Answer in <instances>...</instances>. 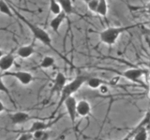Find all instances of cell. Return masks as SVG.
Instances as JSON below:
<instances>
[{"instance_id": "6da1fadb", "label": "cell", "mask_w": 150, "mask_h": 140, "mask_svg": "<svg viewBox=\"0 0 150 140\" xmlns=\"http://www.w3.org/2000/svg\"><path fill=\"white\" fill-rule=\"evenodd\" d=\"M138 24H132L129 26H115V27H108L106 29L100 32V39L102 43L108 46H112L116 43L118 37L123 34L124 32L129 29L137 27Z\"/></svg>"}, {"instance_id": "7a4b0ae2", "label": "cell", "mask_w": 150, "mask_h": 140, "mask_svg": "<svg viewBox=\"0 0 150 140\" xmlns=\"http://www.w3.org/2000/svg\"><path fill=\"white\" fill-rule=\"evenodd\" d=\"M88 78L89 77L83 76L82 75V76H78L74 79H72L70 82L67 83V85H66L65 88L63 89L62 92L60 93V100L58 102V105H57V107H56V109H55V112L59 109V107L61 106L64 105L65 101L67 100L69 97L73 96L74 93L76 92H78L79 89L81 88L84 83H86Z\"/></svg>"}, {"instance_id": "3957f363", "label": "cell", "mask_w": 150, "mask_h": 140, "mask_svg": "<svg viewBox=\"0 0 150 140\" xmlns=\"http://www.w3.org/2000/svg\"><path fill=\"white\" fill-rule=\"evenodd\" d=\"M15 14H17V16L19 17V19H20V20L28 27V29L31 31L32 35L34 36V37L36 39L40 41L41 43H43L44 45L48 46L50 49L55 50L54 49V47L52 46V37L48 34V32L45 31L44 29H42V28L40 27L39 25H36V24H34V23H32L31 22L28 21L27 19H25V17H23L21 14L18 13L17 11H15Z\"/></svg>"}, {"instance_id": "277c9868", "label": "cell", "mask_w": 150, "mask_h": 140, "mask_svg": "<svg viewBox=\"0 0 150 140\" xmlns=\"http://www.w3.org/2000/svg\"><path fill=\"white\" fill-rule=\"evenodd\" d=\"M9 76L15 78L17 80L20 82L22 85H29V84L34 80V77L29 72L26 71H7L3 76Z\"/></svg>"}, {"instance_id": "5b68a950", "label": "cell", "mask_w": 150, "mask_h": 140, "mask_svg": "<svg viewBox=\"0 0 150 140\" xmlns=\"http://www.w3.org/2000/svg\"><path fill=\"white\" fill-rule=\"evenodd\" d=\"M77 104H78V102L73 96L69 97L64 103L66 110H67V113L69 117L70 121H71L72 126L75 125V121H76V118L78 115L77 114Z\"/></svg>"}, {"instance_id": "8992f818", "label": "cell", "mask_w": 150, "mask_h": 140, "mask_svg": "<svg viewBox=\"0 0 150 140\" xmlns=\"http://www.w3.org/2000/svg\"><path fill=\"white\" fill-rule=\"evenodd\" d=\"M67 83H68L67 78H66L65 75L62 72H58L54 78V85L51 88V95L54 94V93L60 94V93L62 92L63 89L65 88V86L67 85Z\"/></svg>"}, {"instance_id": "52a82bcc", "label": "cell", "mask_w": 150, "mask_h": 140, "mask_svg": "<svg viewBox=\"0 0 150 140\" xmlns=\"http://www.w3.org/2000/svg\"><path fill=\"white\" fill-rule=\"evenodd\" d=\"M145 74V70L142 68H129L122 72V76L126 79L132 82H139L140 78Z\"/></svg>"}, {"instance_id": "ba28073f", "label": "cell", "mask_w": 150, "mask_h": 140, "mask_svg": "<svg viewBox=\"0 0 150 140\" xmlns=\"http://www.w3.org/2000/svg\"><path fill=\"white\" fill-rule=\"evenodd\" d=\"M14 63H15V55L13 52L2 54L0 58V69L3 73L7 72L13 66Z\"/></svg>"}, {"instance_id": "9c48e42d", "label": "cell", "mask_w": 150, "mask_h": 140, "mask_svg": "<svg viewBox=\"0 0 150 140\" xmlns=\"http://www.w3.org/2000/svg\"><path fill=\"white\" fill-rule=\"evenodd\" d=\"M9 120L13 125H20L29 121L31 120V116L23 111L15 112V113L9 115Z\"/></svg>"}, {"instance_id": "30bf717a", "label": "cell", "mask_w": 150, "mask_h": 140, "mask_svg": "<svg viewBox=\"0 0 150 140\" xmlns=\"http://www.w3.org/2000/svg\"><path fill=\"white\" fill-rule=\"evenodd\" d=\"M67 14H66L65 11H61L59 14L55 15L50 22V27L53 29V31L54 33H58V30L61 26V24L63 23V22L65 21V19L67 18Z\"/></svg>"}, {"instance_id": "8fae6325", "label": "cell", "mask_w": 150, "mask_h": 140, "mask_svg": "<svg viewBox=\"0 0 150 140\" xmlns=\"http://www.w3.org/2000/svg\"><path fill=\"white\" fill-rule=\"evenodd\" d=\"M34 53H35V47L32 44L21 46L20 48L16 50V54L22 59L29 58L30 56H32Z\"/></svg>"}, {"instance_id": "7c38bea8", "label": "cell", "mask_w": 150, "mask_h": 140, "mask_svg": "<svg viewBox=\"0 0 150 140\" xmlns=\"http://www.w3.org/2000/svg\"><path fill=\"white\" fill-rule=\"evenodd\" d=\"M91 113V105L86 100H80L77 104V114L80 117H86Z\"/></svg>"}, {"instance_id": "4fadbf2b", "label": "cell", "mask_w": 150, "mask_h": 140, "mask_svg": "<svg viewBox=\"0 0 150 140\" xmlns=\"http://www.w3.org/2000/svg\"><path fill=\"white\" fill-rule=\"evenodd\" d=\"M56 120H55L54 121H53V123H45V121H43V120H36L32 123L31 127L29 128V130H28L27 132L30 133V134H33V133L37 132V131L47 130L48 128H50L54 123H56Z\"/></svg>"}, {"instance_id": "5bb4252c", "label": "cell", "mask_w": 150, "mask_h": 140, "mask_svg": "<svg viewBox=\"0 0 150 140\" xmlns=\"http://www.w3.org/2000/svg\"><path fill=\"white\" fill-rule=\"evenodd\" d=\"M104 80L98 78H95V77H89L87 81H86V85L92 89V90H97V89H100V87L104 84Z\"/></svg>"}, {"instance_id": "9a60e30c", "label": "cell", "mask_w": 150, "mask_h": 140, "mask_svg": "<svg viewBox=\"0 0 150 140\" xmlns=\"http://www.w3.org/2000/svg\"><path fill=\"white\" fill-rule=\"evenodd\" d=\"M54 64H55V59L54 57H52V56H45L40 61L39 67L41 69H48L53 67Z\"/></svg>"}, {"instance_id": "2e32d148", "label": "cell", "mask_w": 150, "mask_h": 140, "mask_svg": "<svg viewBox=\"0 0 150 140\" xmlns=\"http://www.w3.org/2000/svg\"><path fill=\"white\" fill-rule=\"evenodd\" d=\"M57 1L62 8V10L65 11L67 15H70V14L73 13L74 8L71 0H57Z\"/></svg>"}, {"instance_id": "e0dca14e", "label": "cell", "mask_w": 150, "mask_h": 140, "mask_svg": "<svg viewBox=\"0 0 150 140\" xmlns=\"http://www.w3.org/2000/svg\"><path fill=\"white\" fill-rule=\"evenodd\" d=\"M97 14L101 17H106L108 14V2L107 0H100Z\"/></svg>"}, {"instance_id": "ac0fdd59", "label": "cell", "mask_w": 150, "mask_h": 140, "mask_svg": "<svg viewBox=\"0 0 150 140\" xmlns=\"http://www.w3.org/2000/svg\"><path fill=\"white\" fill-rule=\"evenodd\" d=\"M49 8L50 12L54 15H57L62 11V8H61L57 0H49Z\"/></svg>"}, {"instance_id": "d6986e66", "label": "cell", "mask_w": 150, "mask_h": 140, "mask_svg": "<svg viewBox=\"0 0 150 140\" xmlns=\"http://www.w3.org/2000/svg\"><path fill=\"white\" fill-rule=\"evenodd\" d=\"M0 12L8 17H13V12L5 0H0Z\"/></svg>"}, {"instance_id": "ffe728a7", "label": "cell", "mask_w": 150, "mask_h": 140, "mask_svg": "<svg viewBox=\"0 0 150 140\" xmlns=\"http://www.w3.org/2000/svg\"><path fill=\"white\" fill-rule=\"evenodd\" d=\"M33 140H48L50 135L49 133L46 130L37 131V132L33 133Z\"/></svg>"}, {"instance_id": "44dd1931", "label": "cell", "mask_w": 150, "mask_h": 140, "mask_svg": "<svg viewBox=\"0 0 150 140\" xmlns=\"http://www.w3.org/2000/svg\"><path fill=\"white\" fill-rule=\"evenodd\" d=\"M147 138L148 134L145 127H142L138 132H136V134L134 135V140H147Z\"/></svg>"}, {"instance_id": "7402d4cb", "label": "cell", "mask_w": 150, "mask_h": 140, "mask_svg": "<svg viewBox=\"0 0 150 140\" xmlns=\"http://www.w3.org/2000/svg\"><path fill=\"white\" fill-rule=\"evenodd\" d=\"M98 2H100V0H91V1L89 2L88 4H86L87 5V8L90 11H92L94 13H97L98 7Z\"/></svg>"}, {"instance_id": "603a6c76", "label": "cell", "mask_w": 150, "mask_h": 140, "mask_svg": "<svg viewBox=\"0 0 150 140\" xmlns=\"http://www.w3.org/2000/svg\"><path fill=\"white\" fill-rule=\"evenodd\" d=\"M16 140H33V134L30 133H23L19 135Z\"/></svg>"}, {"instance_id": "cb8c5ba5", "label": "cell", "mask_w": 150, "mask_h": 140, "mask_svg": "<svg viewBox=\"0 0 150 140\" xmlns=\"http://www.w3.org/2000/svg\"><path fill=\"white\" fill-rule=\"evenodd\" d=\"M1 92H5L6 94H8L9 97H11V94H9V92H8V87H6V85H5L2 77H1Z\"/></svg>"}, {"instance_id": "d4e9b609", "label": "cell", "mask_w": 150, "mask_h": 140, "mask_svg": "<svg viewBox=\"0 0 150 140\" xmlns=\"http://www.w3.org/2000/svg\"><path fill=\"white\" fill-rule=\"evenodd\" d=\"M98 90H100V93H102V94H106V93L109 92V88H108V86L105 85V83H104V84H102V85L100 87Z\"/></svg>"}, {"instance_id": "484cf974", "label": "cell", "mask_w": 150, "mask_h": 140, "mask_svg": "<svg viewBox=\"0 0 150 140\" xmlns=\"http://www.w3.org/2000/svg\"><path fill=\"white\" fill-rule=\"evenodd\" d=\"M0 106H1V109H0V112H4L5 106H4V104H3V102H2V101H1V103H0Z\"/></svg>"}, {"instance_id": "4316f807", "label": "cell", "mask_w": 150, "mask_h": 140, "mask_svg": "<svg viewBox=\"0 0 150 140\" xmlns=\"http://www.w3.org/2000/svg\"><path fill=\"white\" fill-rule=\"evenodd\" d=\"M83 1L84 3H86V4H88L89 2H90V1H91V0H83Z\"/></svg>"}]
</instances>
